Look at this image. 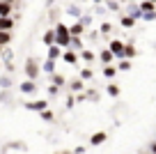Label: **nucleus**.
Segmentation results:
<instances>
[{
	"label": "nucleus",
	"mask_w": 156,
	"mask_h": 154,
	"mask_svg": "<svg viewBox=\"0 0 156 154\" xmlns=\"http://www.w3.org/2000/svg\"><path fill=\"white\" fill-rule=\"evenodd\" d=\"M55 30V46H60L64 51V48H69V42H71V35H69V25L64 23H55L53 25Z\"/></svg>",
	"instance_id": "obj_1"
},
{
	"label": "nucleus",
	"mask_w": 156,
	"mask_h": 154,
	"mask_svg": "<svg viewBox=\"0 0 156 154\" xmlns=\"http://www.w3.org/2000/svg\"><path fill=\"white\" fill-rule=\"evenodd\" d=\"M23 72H25V76H28L30 81H37V78H39V74H41V67H39V62H37L34 58H28V60H25Z\"/></svg>",
	"instance_id": "obj_2"
},
{
	"label": "nucleus",
	"mask_w": 156,
	"mask_h": 154,
	"mask_svg": "<svg viewBox=\"0 0 156 154\" xmlns=\"http://www.w3.org/2000/svg\"><path fill=\"white\" fill-rule=\"evenodd\" d=\"M25 111H34V113H41L44 108H48V99H37V101H25L23 104Z\"/></svg>",
	"instance_id": "obj_3"
},
{
	"label": "nucleus",
	"mask_w": 156,
	"mask_h": 154,
	"mask_svg": "<svg viewBox=\"0 0 156 154\" xmlns=\"http://www.w3.org/2000/svg\"><path fill=\"white\" fill-rule=\"evenodd\" d=\"M108 51H110V53L115 55L117 60H122V58H124V44L119 42V39H112V42L108 44Z\"/></svg>",
	"instance_id": "obj_4"
},
{
	"label": "nucleus",
	"mask_w": 156,
	"mask_h": 154,
	"mask_svg": "<svg viewBox=\"0 0 156 154\" xmlns=\"http://www.w3.org/2000/svg\"><path fill=\"white\" fill-rule=\"evenodd\" d=\"M60 58H62L67 64H76V62H78V55H76V51H71V48H64Z\"/></svg>",
	"instance_id": "obj_5"
},
{
	"label": "nucleus",
	"mask_w": 156,
	"mask_h": 154,
	"mask_svg": "<svg viewBox=\"0 0 156 154\" xmlns=\"http://www.w3.org/2000/svg\"><path fill=\"white\" fill-rule=\"evenodd\" d=\"M55 62H58V60H51V58H46V60H44V64H39V67H41V74H46V76L55 74Z\"/></svg>",
	"instance_id": "obj_6"
},
{
	"label": "nucleus",
	"mask_w": 156,
	"mask_h": 154,
	"mask_svg": "<svg viewBox=\"0 0 156 154\" xmlns=\"http://www.w3.org/2000/svg\"><path fill=\"white\" fill-rule=\"evenodd\" d=\"M21 92H23V94H34V92H37V81H23L21 83Z\"/></svg>",
	"instance_id": "obj_7"
},
{
	"label": "nucleus",
	"mask_w": 156,
	"mask_h": 154,
	"mask_svg": "<svg viewBox=\"0 0 156 154\" xmlns=\"http://www.w3.org/2000/svg\"><path fill=\"white\" fill-rule=\"evenodd\" d=\"M0 30L12 32L14 30V16H0Z\"/></svg>",
	"instance_id": "obj_8"
},
{
	"label": "nucleus",
	"mask_w": 156,
	"mask_h": 154,
	"mask_svg": "<svg viewBox=\"0 0 156 154\" xmlns=\"http://www.w3.org/2000/svg\"><path fill=\"white\" fill-rule=\"evenodd\" d=\"M85 30H87V28H85V25L80 23V21H76L73 25H69V35H71V37H80V35H83Z\"/></svg>",
	"instance_id": "obj_9"
},
{
	"label": "nucleus",
	"mask_w": 156,
	"mask_h": 154,
	"mask_svg": "<svg viewBox=\"0 0 156 154\" xmlns=\"http://www.w3.org/2000/svg\"><path fill=\"white\" fill-rule=\"evenodd\" d=\"M106 138H108V134H106V131H97V134H94L92 138H90V145H92V147H97V145L106 143Z\"/></svg>",
	"instance_id": "obj_10"
},
{
	"label": "nucleus",
	"mask_w": 156,
	"mask_h": 154,
	"mask_svg": "<svg viewBox=\"0 0 156 154\" xmlns=\"http://www.w3.org/2000/svg\"><path fill=\"white\" fill-rule=\"evenodd\" d=\"M129 16H131V19H142V9H140V5H136V2H131V5H129Z\"/></svg>",
	"instance_id": "obj_11"
},
{
	"label": "nucleus",
	"mask_w": 156,
	"mask_h": 154,
	"mask_svg": "<svg viewBox=\"0 0 156 154\" xmlns=\"http://www.w3.org/2000/svg\"><path fill=\"white\" fill-rule=\"evenodd\" d=\"M69 90H71L73 94H78V92H83V90H85V81H80V78L71 81V83H69Z\"/></svg>",
	"instance_id": "obj_12"
},
{
	"label": "nucleus",
	"mask_w": 156,
	"mask_h": 154,
	"mask_svg": "<svg viewBox=\"0 0 156 154\" xmlns=\"http://www.w3.org/2000/svg\"><path fill=\"white\" fill-rule=\"evenodd\" d=\"M48 78H51V83H53V85H58V87H64V85H67V78H64L62 74H58V72L51 74Z\"/></svg>",
	"instance_id": "obj_13"
},
{
	"label": "nucleus",
	"mask_w": 156,
	"mask_h": 154,
	"mask_svg": "<svg viewBox=\"0 0 156 154\" xmlns=\"http://www.w3.org/2000/svg\"><path fill=\"white\" fill-rule=\"evenodd\" d=\"M41 42L46 44V46H51V44H55V30L53 28H48L44 35H41Z\"/></svg>",
	"instance_id": "obj_14"
},
{
	"label": "nucleus",
	"mask_w": 156,
	"mask_h": 154,
	"mask_svg": "<svg viewBox=\"0 0 156 154\" xmlns=\"http://www.w3.org/2000/svg\"><path fill=\"white\" fill-rule=\"evenodd\" d=\"M12 9H14V5H12V2L0 0V16H12Z\"/></svg>",
	"instance_id": "obj_15"
},
{
	"label": "nucleus",
	"mask_w": 156,
	"mask_h": 154,
	"mask_svg": "<svg viewBox=\"0 0 156 154\" xmlns=\"http://www.w3.org/2000/svg\"><path fill=\"white\" fill-rule=\"evenodd\" d=\"M99 60H101V62H103V64H110V62H112V60H115V55H112V53H110V51H108V48H103L101 53H99Z\"/></svg>",
	"instance_id": "obj_16"
},
{
	"label": "nucleus",
	"mask_w": 156,
	"mask_h": 154,
	"mask_svg": "<svg viewBox=\"0 0 156 154\" xmlns=\"http://www.w3.org/2000/svg\"><path fill=\"white\" fill-rule=\"evenodd\" d=\"M67 14H69V16H73V19L78 21L80 16H83V9H80L78 5H69V7H67Z\"/></svg>",
	"instance_id": "obj_17"
},
{
	"label": "nucleus",
	"mask_w": 156,
	"mask_h": 154,
	"mask_svg": "<svg viewBox=\"0 0 156 154\" xmlns=\"http://www.w3.org/2000/svg\"><path fill=\"white\" fill-rule=\"evenodd\" d=\"M60 55H62V48L55 46V44H51L48 46V58L51 60H60Z\"/></svg>",
	"instance_id": "obj_18"
},
{
	"label": "nucleus",
	"mask_w": 156,
	"mask_h": 154,
	"mask_svg": "<svg viewBox=\"0 0 156 154\" xmlns=\"http://www.w3.org/2000/svg\"><path fill=\"white\" fill-rule=\"evenodd\" d=\"M12 87V74H2L0 76V90H9Z\"/></svg>",
	"instance_id": "obj_19"
},
{
	"label": "nucleus",
	"mask_w": 156,
	"mask_h": 154,
	"mask_svg": "<svg viewBox=\"0 0 156 154\" xmlns=\"http://www.w3.org/2000/svg\"><path fill=\"white\" fill-rule=\"evenodd\" d=\"M7 44H12V32H7V30H0V48L7 46Z\"/></svg>",
	"instance_id": "obj_20"
},
{
	"label": "nucleus",
	"mask_w": 156,
	"mask_h": 154,
	"mask_svg": "<svg viewBox=\"0 0 156 154\" xmlns=\"http://www.w3.org/2000/svg\"><path fill=\"white\" fill-rule=\"evenodd\" d=\"M69 48H71V51H80V48H83V39H80V37H71Z\"/></svg>",
	"instance_id": "obj_21"
},
{
	"label": "nucleus",
	"mask_w": 156,
	"mask_h": 154,
	"mask_svg": "<svg viewBox=\"0 0 156 154\" xmlns=\"http://www.w3.org/2000/svg\"><path fill=\"white\" fill-rule=\"evenodd\" d=\"M119 23H122V28H133L136 25V19H131V16H119Z\"/></svg>",
	"instance_id": "obj_22"
},
{
	"label": "nucleus",
	"mask_w": 156,
	"mask_h": 154,
	"mask_svg": "<svg viewBox=\"0 0 156 154\" xmlns=\"http://www.w3.org/2000/svg\"><path fill=\"white\" fill-rule=\"evenodd\" d=\"M103 5H106L108 12H119V2L117 0H103Z\"/></svg>",
	"instance_id": "obj_23"
},
{
	"label": "nucleus",
	"mask_w": 156,
	"mask_h": 154,
	"mask_svg": "<svg viewBox=\"0 0 156 154\" xmlns=\"http://www.w3.org/2000/svg\"><path fill=\"white\" fill-rule=\"evenodd\" d=\"M80 58H83L85 62H94V53L90 48H80Z\"/></svg>",
	"instance_id": "obj_24"
},
{
	"label": "nucleus",
	"mask_w": 156,
	"mask_h": 154,
	"mask_svg": "<svg viewBox=\"0 0 156 154\" xmlns=\"http://www.w3.org/2000/svg\"><path fill=\"white\" fill-rule=\"evenodd\" d=\"M39 115H41V120H46V122H53V120H55V113L51 111V108H44Z\"/></svg>",
	"instance_id": "obj_25"
},
{
	"label": "nucleus",
	"mask_w": 156,
	"mask_h": 154,
	"mask_svg": "<svg viewBox=\"0 0 156 154\" xmlns=\"http://www.w3.org/2000/svg\"><path fill=\"white\" fill-rule=\"evenodd\" d=\"M117 74V67H110V64H103V76L106 78H112Z\"/></svg>",
	"instance_id": "obj_26"
},
{
	"label": "nucleus",
	"mask_w": 156,
	"mask_h": 154,
	"mask_svg": "<svg viewBox=\"0 0 156 154\" xmlns=\"http://www.w3.org/2000/svg\"><path fill=\"white\" fill-rule=\"evenodd\" d=\"M12 60H14V51L2 46V62H12Z\"/></svg>",
	"instance_id": "obj_27"
},
{
	"label": "nucleus",
	"mask_w": 156,
	"mask_h": 154,
	"mask_svg": "<svg viewBox=\"0 0 156 154\" xmlns=\"http://www.w3.org/2000/svg\"><path fill=\"white\" fill-rule=\"evenodd\" d=\"M133 55H136V48H133L131 44H124V58H126V60H131Z\"/></svg>",
	"instance_id": "obj_28"
},
{
	"label": "nucleus",
	"mask_w": 156,
	"mask_h": 154,
	"mask_svg": "<svg viewBox=\"0 0 156 154\" xmlns=\"http://www.w3.org/2000/svg\"><path fill=\"white\" fill-rule=\"evenodd\" d=\"M117 69H119V72H129V69H131V60L122 58V60H119V64H117Z\"/></svg>",
	"instance_id": "obj_29"
},
{
	"label": "nucleus",
	"mask_w": 156,
	"mask_h": 154,
	"mask_svg": "<svg viewBox=\"0 0 156 154\" xmlns=\"http://www.w3.org/2000/svg\"><path fill=\"white\" fill-rule=\"evenodd\" d=\"M92 76H94V74H92V69H87V67H85V69H80V81H92Z\"/></svg>",
	"instance_id": "obj_30"
},
{
	"label": "nucleus",
	"mask_w": 156,
	"mask_h": 154,
	"mask_svg": "<svg viewBox=\"0 0 156 154\" xmlns=\"http://www.w3.org/2000/svg\"><path fill=\"white\" fill-rule=\"evenodd\" d=\"M106 92H108V94H110V97H119V87H117L115 83H110V85L106 87Z\"/></svg>",
	"instance_id": "obj_31"
},
{
	"label": "nucleus",
	"mask_w": 156,
	"mask_h": 154,
	"mask_svg": "<svg viewBox=\"0 0 156 154\" xmlns=\"http://www.w3.org/2000/svg\"><path fill=\"white\" fill-rule=\"evenodd\" d=\"M140 9H142V12H154L156 7H154V2H151V0H147V2H140Z\"/></svg>",
	"instance_id": "obj_32"
},
{
	"label": "nucleus",
	"mask_w": 156,
	"mask_h": 154,
	"mask_svg": "<svg viewBox=\"0 0 156 154\" xmlns=\"http://www.w3.org/2000/svg\"><path fill=\"white\" fill-rule=\"evenodd\" d=\"M78 21H80V23H83L85 28H87V25H92V14H85V12H83V16H80Z\"/></svg>",
	"instance_id": "obj_33"
},
{
	"label": "nucleus",
	"mask_w": 156,
	"mask_h": 154,
	"mask_svg": "<svg viewBox=\"0 0 156 154\" xmlns=\"http://www.w3.org/2000/svg\"><path fill=\"white\" fill-rule=\"evenodd\" d=\"M110 30H112V25L108 23V21H103V23H101V28H99V32H101V35H108Z\"/></svg>",
	"instance_id": "obj_34"
},
{
	"label": "nucleus",
	"mask_w": 156,
	"mask_h": 154,
	"mask_svg": "<svg viewBox=\"0 0 156 154\" xmlns=\"http://www.w3.org/2000/svg\"><path fill=\"white\" fill-rule=\"evenodd\" d=\"M73 106H76V97H67V101H64V108H67V111H71Z\"/></svg>",
	"instance_id": "obj_35"
},
{
	"label": "nucleus",
	"mask_w": 156,
	"mask_h": 154,
	"mask_svg": "<svg viewBox=\"0 0 156 154\" xmlns=\"http://www.w3.org/2000/svg\"><path fill=\"white\" fill-rule=\"evenodd\" d=\"M83 94H85V99H90V101H97L99 99V94L94 90H87V92H83Z\"/></svg>",
	"instance_id": "obj_36"
},
{
	"label": "nucleus",
	"mask_w": 156,
	"mask_h": 154,
	"mask_svg": "<svg viewBox=\"0 0 156 154\" xmlns=\"http://www.w3.org/2000/svg\"><path fill=\"white\" fill-rule=\"evenodd\" d=\"M142 19L145 21H156V12H142Z\"/></svg>",
	"instance_id": "obj_37"
},
{
	"label": "nucleus",
	"mask_w": 156,
	"mask_h": 154,
	"mask_svg": "<svg viewBox=\"0 0 156 154\" xmlns=\"http://www.w3.org/2000/svg\"><path fill=\"white\" fill-rule=\"evenodd\" d=\"M7 147L9 149H25V143H9Z\"/></svg>",
	"instance_id": "obj_38"
},
{
	"label": "nucleus",
	"mask_w": 156,
	"mask_h": 154,
	"mask_svg": "<svg viewBox=\"0 0 156 154\" xmlns=\"http://www.w3.org/2000/svg\"><path fill=\"white\" fill-rule=\"evenodd\" d=\"M58 92H60V87L51 83V85H48V94H51V97H55V94H58Z\"/></svg>",
	"instance_id": "obj_39"
},
{
	"label": "nucleus",
	"mask_w": 156,
	"mask_h": 154,
	"mask_svg": "<svg viewBox=\"0 0 156 154\" xmlns=\"http://www.w3.org/2000/svg\"><path fill=\"white\" fill-rule=\"evenodd\" d=\"M7 97H9V90H2V92H0V104L7 101Z\"/></svg>",
	"instance_id": "obj_40"
},
{
	"label": "nucleus",
	"mask_w": 156,
	"mask_h": 154,
	"mask_svg": "<svg viewBox=\"0 0 156 154\" xmlns=\"http://www.w3.org/2000/svg\"><path fill=\"white\" fill-rule=\"evenodd\" d=\"M83 152H85V147H83V145H78V147L73 149V154H83Z\"/></svg>",
	"instance_id": "obj_41"
},
{
	"label": "nucleus",
	"mask_w": 156,
	"mask_h": 154,
	"mask_svg": "<svg viewBox=\"0 0 156 154\" xmlns=\"http://www.w3.org/2000/svg\"><path fill=\"white\" fill-rule=\"evenodd\" d=\"M51 5H55V0H46V7H51Z\"/></svg>",
	"instance_id": "obj_42"
},
{
	"label": "nucleus",
	"mask_w": 156,
	"mask_h": 154,
	"mask_svg": "<svg viewBox=\"0 0 156 154\" xmlns=\"http://www.w3.org/2000/svg\"><path fill=\"white\" fill-rule=\"evenodd\" d=\"M58 154H73V152H69V149H67V152H58Z\"/></svg>",
	"instance_id": "obj_43"
},
{
	"label": "nucleus",
	"mask_w": 156,
	"mask_h": 154,
	"mask_svg": "<svg viewBox=\"0 0 156 154\" xmlns=\"http://www.w3.org/2000/svg\"><path fill=\"white\" fill-rule=\"evenodd\" d=\"M92 2H97V5H99V2H103V0H92Z\"/></svg>",
	"instance_id": "obj_44"
},
{
	"label": "nucleus",
	"mask_w": 156,
	"mask_h": 154,
	"mask_svg": "<svg viewBox=\"0 0 156 154\" xmlns=\"http://www.w3.org/2000/svg\"><path fill=\"white\" fill-rule=\"evenodd\" d=\"M76 2H87V0H76Z\"/></svg>",
	"instance_id": "obj_45"
},
{
	"label": "nucleus",
	"mask_w": 156,
	"mask_h": 154,
	"mask_svg": "<svg viewBox=\"0 0 156 154\" xmlns=\"http://www.w3.org/2000/svg\"><path fill=\"white\" fill-rule=\"evenodd\" d=\"M151 2H156V0H151Z\"/></svg>",
	"instance_id": "obj_46"
},
{
	"label": "nucleus",
	"mask_w": 156,
	"mask_h": 154,
	"mask_svg": "<svg viewBox=\"0 0 156 154\" xmlns=\"http://www.w3.org/2000/svg\"><path fill=\"white\" fill-rule=\"evenodd\" d=\"M131 2H136V0H131Z\"/></svg>",
	"instance_id": "obj_47"
}]
</instances>
